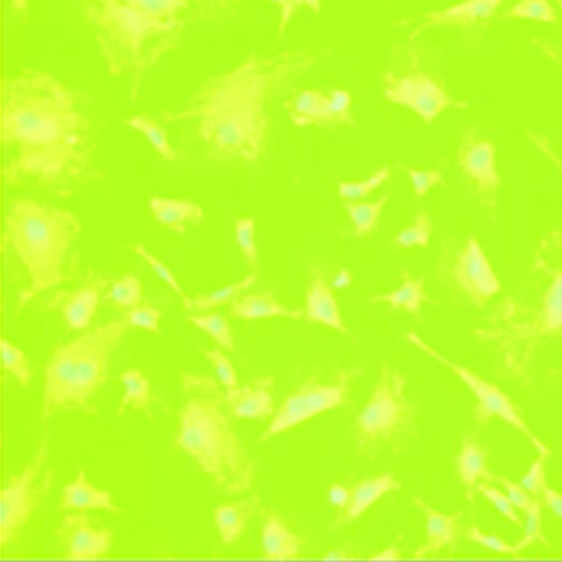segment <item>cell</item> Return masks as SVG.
Segmentation results:
<instances>
[{
	"label": "cell",
	"instance_id": "obj_61",
	"mask_svg": "<svg viewBox=\"0 0 562 562\" xmlns=\"http://www.w3.org/2000/svg\"><path fill=\"white\" fill-rule=\"evenodd\" d=\"M555 2H558L559 8H561V11H562V0H555Z\"/></svg>",
	"mask_w": 562,
	"mask_h": 562
},
{
	"label": "cell",
	"instance_id": "obj_54",
	"mask_svg": "<svg viewBox=\"0 0 562 562\" xmlns=\"http://www.w3.org/2000/svg\"><path fill=\"white\" fill-rule=\"evenodd\" d=\"M529 139L532 140V143L536 144V146L539 147V150H541L544 156H548L549 159L552 160V164H554L555 167H558L559 172L562 173V162L558 159V156H555L554 153H552L551 146H549L548 139H542V136H539V134L535 133H528Z\"/></svg>",
	"mask_w": 562,
	"mask_h": 562
},
{
	"label": "cell",
	"instance_id": "obj_43",
	"mask_svg": "<svg viewBox=\"0 0 562 562\" xmlns=\"http://www.w3.org/2000/svg\"><path fill=\"white\" fill-rule=\"evenodd\" d=\"M351 97L348 91L334 90L328 93V124L357 126L350 113Z\"/></svg>",
	"mask_w": 562,
	"mask_h": 562
},
{
	"label": "cell",
	"instance_id": "obj_55",
	"mask_svg": "<svg viewBox=\"0 0 562 562\" xmlns=\"http://www.w3.org/2000/svg\"><path fill=\"white\" fill-rule=\"evenodd\" d=\"M536 44H538V47H541V50L544 52L551 60L558 64L559 68H562V45L559 48H554L551 44H546V42L538 41Z\"/></svg>",
	"mask_w": 562,
	"mask_h": 562
},
{
	"label": "cell",
	"instance_id": "obj_13",
	"mask_svg": "<svg viewBox=\"0 0 562 562\" xmlns=\"http://www.w3.org/2000/svg\"><path fill=\"white\" fill-rule=\"evenodd\" d=\"M47 459V440L42 443L35 459L25 467L24 472L12 480L2 490L0 499V516H2V546H8L19 529L24 528L31 521L32 513L37 506V498L41 495L35 490V482L41 476Z\"/></svg>",
	"mask_w": 562,
	"mask_h": 562
},
{
	"label": "cell",
	"instance_id": "obj_60",
	"mask_svg": "<svg viewBox=\"0 0 562 562\" xmlns=\"http://www.w3.org/2000/svg\"><path fill=\"white\" fill-rule=\"evenodd\" d=\"M327 559H344L345 555L341 554V552H328L327 555H325Z\"/></svg>",
	"mask_w": 562,
	"mask_h": 562
},
{
	"label": "cell",
	"instance_id": "obj_42",
	"mask_svg": "<svg viewBox=\"0 0 562 562\" xmlns=\"http://www.w3.org/2000/svg\"><path fill=\"white\" fill-rule=\"evenodd\" d=\"M525 516V536H522L521 541L515 546L516 552L529 548V546L535 544V542H541L544 548H549V542L546 541L544 535H542L541 503L536 499L535 505L529 508V512L526 513Z\"/></svg>",
	"mask_w": 562,
	"mask_h": 562
},
{
	"label": "cell",
	"instance_id": "obj_49",
	"mask_svg": "<svg viewBox=\"0 0 562 562\" xmlns=\"http://www.w3.org/2000/svg\"><path fill=\"white\" fill-rule=\"evenodd\" d=\"M407 173H409V179L411 182H413L414 193H416L417 199H424L430 189L443 183L442 173L437 169L427 170V172L411 169Z\"/></svg>",
	"mask_w": 562,
	"mask_h": 562
},
{
	"label": "cell",
	"instance_id": "obj_38",
	"mask_svg": "<svg viewBox=\"0 0 562 562\" xmlns=\"http://www.w3.org/2000/svg\"><path fill=\"white\" fill-rule=\"evenodd\" d=\"M432 236V220L424 210L416 213V220L409 228L396 236L394 243L403 248H427L429 239Z\"/></svg>",
	"mask_w": 562,
	"mask_h": 562
},
{
	"label": "cell",
	"instance_id": "obj_36",
	"mask_svg": "<svg viewBox=\"0 0 562 562\" xmlns=\"http://www.w3.org/2000/svg\"><path fill=\"white\" fill-rule=\"evenodd\" d=\"M187 318H189V322H192L193 325H196V327L202 328L206 335H210L216 344L222 345L226 350H236L228 321H226L223 315L210 312V314L205 315H189Z\"/></svg>",
	"mask_w": 562,
	"mask_h": 562
},
{
	"label": "cell",
	"instance_id": "obj_57",
	"mask_svg": "<svg viewBox=\"0 0 562 562\" xmlns=\"http://www.w3.org/2000/svg\"><path fill=\"white\" fill-rule=\"evenodd\" d=\"M299 8L308 9L312 14H321L322 0H297Z\"/></svg>",
	"mask_w": 562,
	"mask_h": 562
},
{
	"label": "cell",
	"instance_id": "obj_53",
	"mask_svg": "<svg viewBox=\"0 0 562 562\" xmlns=\"http://www.w3.org/2000/svg\"><path fill=\"white\" fill-rule=\"evenodd\" d=\"M351 490L345 485H334L328 492V502L337 508H347L348 502H350Z\"/></svg>",
	"mask_w": 562,
	"mask_h": 562
},
{
	"label": "cell",
	"instance_id": "obj_39",
	"mask_svg": "<svg viewBox=\"0 0 562 562\" xmlns=\"http://www.w3.org/2000/svg\"><path fill=\"white\" fill-rule=\"evenodd\" d=\"M2 363H4L5 373H12L18 376L22 387L31 386L32 371L29 367L27 357L21 348L2 340Z\"/></svg>",
	"mask_w": 562,
	"mask_h": 562
},
{
	"label": "cell",
	"instance_id": "obj_22",
	"mask_svg": "<svg viewBox=\"0 0 562 562\" xmlns=\"http://www.w3.org/2000/svg\"><path fill=\"white\" fill-rule=\"evenodd\" d=\"M149 210L153 218L162 228L176 235H186L189 225H199L203 220L202 206L190 200L153 196L149 200Z\"/></svg>",
	"mask_w": 562,
	"mask_h": 562
},
{
	"label": "cell",
	"instance_id": "obj_20",
	"mask_svg": "<svg viewBox=\"0 0 562 562\" xmlns=\"http://www.w3.org/2000/svg\"><path fill=\"white\" fill-rule=\"evenodd\" d=\"M414 505L419 506L426 515L427 521V539L413 558L423 559L432 552L442 551L446 548H452L456 544L457 535H459L460 522L459 515H446V513L437 512L432 506L427 505L423 498L413 496Z\"/></svg>",
	"mask_w": 562,
	"mask_h": 562
},
{
	"label": "cell",
	"instance_id": "obj_40",
	"mask_svg": "<svg viewBox=\"0 0 562 562\" xmlns=\"http://www.w3.org/2000/svg\"><path fill=\"white\" fill-rule=\"evenodd\" d=\"M123 317H126V321L130 322V327L144 328V330L154 335L160 334L162 312L147 304V302H140V304L127 308V311H124Z\"/></svg>",
	"mask_w": 562,
	"mask_h": 562
},
{
	"label": "cell",
	"instance_id": "obj_33",
	"mask_svg": "<svg viewBox=\"0 0 562 562\" xmlns=\"http://www.w3.org/2000/svg\"><path fill=\"white\" fill-rule=\"evenodd\" d=\"M126 124L133 127V130L143 133L144 136L153 143L154 149H156V153L159 154L164 160L172 162V160L177 159V153L173 150V147L170 146L166 130L160 126L159 121L153 120V117L137 116L126 120Z\"/></svg>",
	"mask_w": 562,
	"mask_h": 562
},
{
	"label": "cell",
	"instance_id": "obj_21",
	"mask_svg": "<svg viewBox=\"0 0 562 562\" xmlns=\"http://www.w3.org/2000/svg\"><path fill=\"white\" fill-rule=\"evenodd\" d=\"M67 509H78V512H90V509H106L113 515H123V509L117 508L113 502V495L108 490H100L90 483L87 472L81 470L77 480L70 485L65 486L64 495L58 503V512Z\"/></svg>",
	"mask_w": 562,
	"mask_h": 562
},
{
	"label": "cell",
	"instance_id": "obj_32",
	"mask_svg": "<svg viewBox=\"0 0 562 562\" xmlns=\"http://www.w3.org/2000/svg\"><path fill=\"white\" fill-rule=\"evenodd\" d=\"M104 301L121 311H127V308L140 304L143 285H140L139 279L136 276H124V278L111 282L104 292Z\"/></svg>",
	"mask_w": 562,
	"mask_h": 562
},
{
	"label": "cell",
	"instance_id": "obj_18",
	"mask_svg": "<svg viewBox=\"0 0 562 562\" xmlns=\"http://www.w3.org/2000/svg\"><path fill=\"white\" fill-rule=\"evenodd\" d=\"M305 318L312 324L327 325L341 334H348L347 325L338 308L337 299L330 285L325 282L318 268L312 266L307 274V289H305Z\"/></svg>",
	"mask_w": 562,
	"mask_h": 562
},
{
	"label": "cell",
	"instance_id": "obj_29",
	"mask_svg": "<svg viewBox=\"0 0 562 562\" xmlns=\"http://www.w3.org/2000/svg\"><path fill=\"white\" fill-rule=\"evenodd\" d=\"M427 301H429V295L426 292V278L424 276L414 278L409 271L403 272L401 289L371 299L374 304H387L396 311H404L413 315H419L420 308Z\"/></svg>",
	"mask_w": 562,
	"mask_h": 562
},
{
	"label": "cell",
	"instance_id": "obj_41",
	"mask_svg": "<svg viewBox=\"0 0 562 562\" xmlns=\"http://www.w3.org/2000/svg\"><path fill=\"white\" fill-rule=\"evenodd\" d=\"M235 239L239 251L245 256L248 266L256 268V239H255V218L235 220Z\"/></svg>",
	"mask_w": 562,
	"mask_h": 562
},
{
	"label": "cell",
	"instance_id": "obj_8",
	"mask_svg": "<svg viewBox=\"0 0 562 562\" xmlns=\"http://www.w3.org/2000/svg\"><path fill=\"white\" fill-rule=\"evenodd\" d=\"M411 417L413 406L406 397V376L383 364L373 393L357 419L355 437L358 452L368 453L374 447L401 436L409 426Z\"/></svg>",
	"mask_w": 562,
	"mask_h": 562
},
{
	"label": "cell",
	"instance_id": "obj_31",
	"mask_svg": "<svg viewBox=\"0 0 562 562\" xmlns=\"http://www.w3.org/2000/svg\"><path fill=\"white\" fill-rule=\"evenodd\" d=\"M390 199V195H383L373 203H345V210H347L348 218L353 225L357 238H364V236H370L371 233L376 232L381 213H383L384 205Z\"/></svg>",
	"mask_w": 562,
	"mask_h": 562
},
{
	"label": "cell",
	"instance_id": "obj_34",
	"mask_svg": "<svg viewBox=\"0 0 562 562\" xmlns=\"http://www.w3.org/2000/svg\"><path fill=\"white\" fill-rule=\"evenodd\" d=\"M502 21L506 19H526V21L541 22V24H554V8L548 0H519L518 4L513 5L509 11L503 12Z\"/></svg>",
	"mask_w": 562,
	"mask_h": 562
},
{
	"label": "cell",
	"instance_id": "obj_7",
	"mask_svg": "<svg viewBox=\"0 0 562 562\" xmlns=\"http://www.w3.org/2000/svg\"><path fill=\"white\" fill-rule=\"evenodd\" d=\"M548 256V265L551 266V282L542 294L541 301L535 311L518 308L515 305H506V322L502 328H483L475 330L479 340L495 341L499 347L508 350L509 360H516L522 347L531 350L532 345L542 338L562 337V235L552 233L542 243Z\"/></svg>",
	"mask_w": 562,
	"mask_h": 562
},
{
	"label": "cell",
	"instance_id": "obj_15",
	"mask_svg": "<svg viewBox=\"0 0 562 562\" xmlns=\"http://www.w3.org/2000/svg\"><path fill=\"white\" fill-rule=\"evenodd\" d=\"M55 538L64 549L65 558L80 561L106 558L113 542V535L94 525L85 513L65 515L60 526L55 529Z\"/></svg>",
	"mask_w": 562,
	"mask_h": 562
},
{
	"label": "cell",
	"instance_id": "obj_58",
	"mask_svg": "<svg viewBox=\"0 0 562 562\" xmlns=\"http://www.w3.org/2000/svg\"><path fill=\"white\" fill-rule=\"evenodd\" d=\"M12 5L22 18H27L29 0H12Z\"/></svg>",
	"mask_w": 562,
	"mask_h": 562
},
{
	"label": "cell",
	"instance_id": "obj_10",
	"mask_svg": "<svg viewBox=\"0 0 562 562\" xmlns=\"http://www.w3.org/2000/svg\"><path fill=\"white\" fill-rule=\"evenodd\" d=\"M384 98L391 103L406 106L426 124H432L440 113L449 108L465 110V101H457L443 87L436 75L426 74L417 67H409L403 75L386 71L383 75Z\"/></svg>",
	"mask_w": 562,
	"mask_h": 562
},
{
	"label": "cell",
	"instance_id": "obj_45",
	"mask_svg": "<svg viewBox=\"0 0 562 562\" xmlns=\"http://www.w3.org/2000/svg\"><path fill=\"white\" fill-rule=\"evenodd\" d=\"M480 495L485 496L503 516H505L508 521H512L513 525H521V518L516 515L515 508L512 499L506 493H503L502 490L495 488V486L490 485L488 482H482L479 485Z\"/></svg>",
	"mask_w": 562,
	"mask_h": 562
},
{
	"label": "cell",
	"instance_id": "obj_14",
	"mask_svg": "<svg viewBox=\"0 0 562 562\" xmlns=\"http://www.w3.org/2000/svg\"><path fill=\"white\" fill-rule=\"evenodd\" d=\"M457 160L463 176L472 180L482 202L490 210H495L496 193L502 182L496 170V147L493 143L480 139L473 131H463L460 134Z\"/></svg>",
	"mask_w": 562,
	"mask_h": 562
},
{
	"label": "cell",
	"instance_id": "obj_12",
	"mask_svg": "<svg viewBox=\"0 0 562 562\" xmlns=\"http://www.w3.org/2000/svg\"><path fill=\"white\" fill-rule=\"evenodd\" d=\"M450 278L457 292L476 308H485L490 299L502 289L475 236L467 238L463 248L450 262Z\"/></svg>",
	"mask_w": 562,
	"mask_h": 562
},
{
	"label": "cell",
	"instance_id": "obj_46",
	"mask_svg": "<svg viewBox=\"0 0 562 562\" xmlns=\"http://www.w3.org/2000/svg\"><path fill=\"white\" fill-rule=\"evenodd\" d=\"M465 536L470 541L476 542V544L483 546V548L490 549V551L498 552V554H518L515 546H509L499 536L486 535L479 526H469Z\"/></svg>",
	"mask_w": 562,
	"mask_h": 562
},
{
	"label": "cell",
	"instance_id": "obj_35",
	"mask_svg": "<svg viewBox=\"0 0 562 562\" xmlns=\"http://www.w3.org/2000/svg\"><path fill=\"white\" fill-rule=\"evenodd\" d=\"M256 279H258V276L251 274L243 279V281L236 282V284L226 285V288L218 289V291H213L212 294L196 295V297L192 299L193 308H196L199 312H206L218 307V305L228 304V302L235 301L245 289L255 284Z\"/></svg>",
	"mask_w": 562,
	"mask_h": 562
},
{
	"label": "cell",
	"instance_id": "obj_5",
	"mask_svg": "<svg viewBox=\"0 0 562 562\" xmlns=\"http://www.w3.org/2000/svg\"><path fill=\"white\" fill-rule=\"evenodd\" d=\"M4 246L24 271L27 288L21 302L71 281L80 256L77 239L81 223L75 213L48 202L18 199L9 206L4 222Z\"/></svg>",
	"mask_w": 562,
	"mask_h": 562
},
{
	"label": "cell",
	"instance_id": "obj_59",
	"mask_svg": "<svg viewBox=\"0 0 562 562\" xmlns=\"http://www.w3.org/2000/svg\"><path fill=\"white\" fill-rule=\"evenodd\" d=\"M373 559H401V554L394 549H387V551L380 552V554L371 555Z\"/></svg>",
	"mask_w": 562,
	"mask_h": 562
},
{
	"label": "cell",
	"instance_id": "obj_26",
	"mask_svg": "<svg viewBox=\"0 0 562 562\" xmlns=\"http://www.w3.org/2000/svg\"><path fill=\"white\" fill-rule=\"evenodd\" d=\"M259 508V498L241 499V502L223 503L213 512L220 539L223 544L229 546L238 541L245 531L246 525L251 521Z\"/></svg>",
	"mask_w": 562,
	"mask_h": 562
},
{
	"label": "cell",
	"instance_id": "obj_23",
	"mask_svg": "<svg viewBox=\"0 0 562 562\" xmlns=\"http://www.w3.org/2000/svg\"><path fill=\"white\" fill-rule=\"evenodd\" d=\"M262 552L266 559H299L301 558L302 539L292 535L276 509L266 513L261 532Z\"/></svg>",
	"mask_w": 562,
	"mask_h": 562
},
{
	"label": "cell",
	"instance_id": "obj_17",
	"mask_svg": "<svg viewBox=\"0 0 562 562\" xmlns=\"http://www.w3.org/2000/svg\"><path fill=\"white\" fill-rule=\"evenodd\" d=\"M503 2L505 0H465L442 11L420 15L417 21L424 22L419 27L414 29L411 41L429 27H462L469 31L475 25L485 24L495 15Z\"/></svg>",
	"mask_w": 562,
	"mask_h": 562
},
{
	"label": "cell",
	"instance_id": "obj_9",
	"mask_svg": "<svg viewBox=\"0 0 562 562\" xmlns=\"http://www.w3.org/2000/svg\"><path fill=\"white\" fill-rule=\"evenodd\" d=\"M407 341L414 345V347L423 350L424 353L429 355L430 358H436L439 363H442L443 367L449 368L453 374L460 378L470 390L473 391L476 397V406L473 409L475 413V420L479 424H486L493 417H498V419L505 420V423L512 424L513 427L519 430L522 436L528 437L529 442L539 450V453L542 456H551V449L546 447L535 434L529 429L528 424L525 423L521 416H519L518 409H516L515 404L509 400L508 394L503 393L496 384L490 383V381L483 380L482 376L475 373V371L469 370V368L460 367V364L453 363L449 358L442 357L439 351L430 348L426 341L420 340L419 335L416 331H409L406 335Z\"/></svg>",
	"mask_w": 562,
	"mask_h": 562
},
{
	"label": "cell",
	"instance_id": "obj_44",
	"mask_svg": "<svg viewBox=\"0 0 562 562\" xmlns=\"http://www.w3.org/2000/svg\"><path fill=\"white\" fill-rule=\"evenodd\" d=\"M134 251L137 252V255L140 256V258L144 259V261H147V265L150 266V268L156 271V274L159 276L160 279H162L164 282H167V284L170 285V288L176 291V294L179 295L180 299H182L183 305H186L187 308H193L192 305V299L187 297L186 292L182 291V288H180L179 282H177L176 276L172 274V271H170L169 268H167L166 265H164L162 261H160L159 258H156V256L150 255L149 251H147L144 246H136L134 248Z\"/></svg>",
	"mask_w": 562,
	"mask_h": 562
},
{
	"label": "cell",
	"instance_id": "obj_48",
	"mask_svg": "<svg viewBox=\"0 0 562 562\" xmlns=\"http://www.w3.org/2000/svg\"><path fill=\"white\" fill-rule=\"evenodd\" d=\"M496 482L502 483L508 492L509 499L516 508L521 509L522 515L529 512L532 505H535L536 496H532L521 483H513L512 480H506L505 476L496 475Z\"/></svg>",
	"mask_w": 562,
	"mask_h": 562
},
{
	"label": "cell",
	"instance_id": "obj_37",
	"mask_svg": "<svg viewBox=\"0 0 562 562\" xmlns=\"http://www.w3.org/2000/svg\"><path fill=\"white\" fill-rule=\"evenodd\" d=\"M393 169L390 166L381 167L380 170L373 173L370 179L364 182H341L338 186V195L348 202H355V200L364 199V196L373 193L374 190L380 189L384 182L391 179Z\"/></svg>",
	"mask_w": 562,
	"mask_h": 562
},
{
	"label": "cell",
	"instance_id": "obj_25",
	"mask_svg": "<svg viewBox=\"0 0 562 562\" xmlns=\"http://www.w3.org/2000/svg\"><path fill=\"white\" fill-rule=\"evenodd\" d=\"M289 121L295 127L324 126L328 124V94L304 90L282 101Z\"/></svg>",
	"mask_w": 562,
	"mask_h": 562
},
{
	"label": "cell",
	"instance_id": "obj_4",
	"mask_svg": "<svg viewBox=\"0 0 562 562\" xmlns=\"http://www.w3.org/2000/svg\"><path fill=\"white\" fill-rule=\"evenodd\" d=\"M182 406L176 446L195 459L220 493L239 495L256 482V469L229 419L226 391L212 376L182 373Z\"/></svg>",
	"mask_w": 562,
	"mask_h": 562
},
{
	"label": "cell",
	"instance_id": "obj_11",
	"mask_svg": "<svg viewBox=\"0 0 562 562\" xmlns=\"http://www.w3.org/2000/svg\"><path fill=\"white\" fill-rule=\"evenodd\" d=\"M355 371L357 370L341 371L331 384H322L318 381H307V383L302 384L294 394H291L284 401L281 409L276 413L268 430L262 434L261 442L299 426L304 420L314 417L315 414L341 406L347 401L351 380H353L355 374H358Z\"/></svg>",
	"mask_w": 562,
	"mask_h": 562
},
{
	"label": "cell",
	"instance_id": "obj_30",
	"mask_svg": "<svg viewBox=\"0 0 562 562\" xmlns=\"http://www.w3.org/2000/svg\"><path fill=\"white\" fill-rule=\"evenodd\" d=\"M126 393L117 406V416H123L126 409L144 411L150 404V383L139 368H130L121 373Z\"/></svg>",
	"mask_w": 562,
	"mask_h": 562
},
{
	"label": "cell",
	"instance_id": "obj_50",
	"mask_svg": "<svg viewBox=\"0 0 562 562\" xmlns=\"http://www.w3.org/2000/svg\"><path fill=\"white\" fill-rule=\"evenodd\" d=\"M546 456L539 453L538 459L532 462V465L529 467L528 472L525 473V476L521 479V485L531 493L532 496L541 495L542 486L546 485L544 479V462Z\"/></svg>",
	"mask_w": 562,
	"mask_h": 562
},
{
	"label": "cell",
	"instance_id": "obj_47",
	"mask_svg": "<svg viewBox=\"0 0 562 562\" xmlns=\"http://www.w3.org/2000/svg\"><path fill=\"white\" fill-rule=\"evenodd\" d=\"M205 357L209 358L210 363L215 368L220 383L225 386V391H232L239 386L235 368H233L232 361L225 355L220 353V351H206Z\"/></svg>",
	"mask_w": 562,
	"mask_h": 562
},
{
	"label": "cell",
	"instance_id": "obj_16",
	"mask_svg": "<svg viewBox=\"0 0 562 562\" xmlns=\"http://www.w3.org/2000/svg\"><path fill=\"white\" fill-rule=\"evenodd\" d=\"M113 279H90L75 291H61L48 302L50 307L60 312L68 327L75 331L88 330L94 314H97L98 304H100L101 294L106 291L108 285Z\"/></svg>",
	"mask_w": 562,
	"mask_h": 562
},
{
	"label": "cell",
	"instance_id": "obj_28",
	"mask_svg": "<svg viewBox=\"0 0 562 562\" xmlns=\"http://www.w3.org/2000/svg\"><path fill=\"white\" fill-rule=\"evenodd\" d=\"M457 469H459L460 480L470 493L479 488L480 483H492L496 480V476L488 472L485 450L473 436H467L463 440L457 457Z\"/></svg>",
	"mask_w": 562,
	"mask_h": 562
},
{
	"label": "cell",
	"instance_id": "obj_51",
	"mask_svg": "<svg viewBox=\"0 0 562 562\" xmlns=\"http://www.w3.org/2000/svg\"><path fill=\"white\" fill-rule=\"evenodd\" d=\"M541 499L542 503H544L546 506H548L549 509H551L552 513H554L555 516H559V518L562 519V495L561 493L555 492V490H552L551 486L546 483L544 486H542L541 490Z\"/></svg>",
	"mask_w": 562,
	"mask_h": 562
},
{
	"label": "cell",
	"instance_id": "obj_56",
	"mask_svg": "<svg viewBox=\"0 0 562 562\" xmlns=\"http://www.w3.org/2000/svg\"><path fill=\"white\" fill-rule=\"evenodd\" d=\"M351 282H353V276H351V272H348L347 269H340L338 274L335 276L334 281H331V288H348V285H351Z\"/></svg>",
	"mask_w": 562,
	"mask_h": 562
},
{
	"label": "cell",
	"instance_id": "obj_1",
	"mask_svg": "<svg viewBox=\"0 0 562 562\" xmlns=\"http://www.w3.org/2000/svg\"><path fill=\"white\" fill-rule=\"evenodd\" d=\"M5 183L54 196L74 195L108 179L80 94L47 71L24 70L2 87Z\"/></svg>",
	"mask_w": 562,
	"mask_h": 562
},
{
	"label": "cell",
	"instance_id": "obj_19",
	"mask_svg": "<svg viewBox=\"0 0 562 562\" xmlns=\"http://www.w3.org/2000/svg\"><path fill=\"white\" fill-rule=\"evenodd\" d=\"M272 386H274V380L271 378H258V380L248 381L245 386L226 391V403L233 416L262 417L274 414Z\"/></svg>",
	"mask_w": 562,
	"mask_h": 562
},
{
	"label": "cell",
	"instance_id": "obj_52",
	"mask_svg": "<svg viewBox=\"0 0 562 562\" xmlns=\"http://www.w3.org/2000/svg\"><path fill=\"white\" fill-rule=\"evenodd\" d=\"M276 5H279L281 9V27H279V37L284 34L285 29H288L289 22H291L292 15L297 11V0H271Z\"/></svg>",
	"mask_w": 562,
	"mask_h": 562
},
{
	"label": "cell",
	"instance_id": "obj_3",
	"mask_svg": "<svg viewBox=\"0 0 562 562\" xmlns=\"http://www.w3.org/2000/svg\"><path fill=\"white\" fill-rule=\"evenodd\" d=\"M239 0H83L85 21L106 65L108 74L131 81L136 103L144 78L196 22L229 14Z\"/></svg>",
	"mask_w": 562,
	"mask_h": 562
},
{
	"label": "cell",
	"instance_id": "obj_6",
	"mask_svg": "<svg viewBox=\"0 0 562 562\" xmlns=\"http://www.w3.org/2000/svg\"><path fill=\"white\" fill-rule=\"evenodd\" d=\"M130 328L126 317L117 318L55 348L45 367L44 407L48 414L64 407L87 409L88 401L106 383L111 353Z\"/></svg>",
	"mask_w": 562,
	"mask_h": 562
},
{
	"label": "cell",
	"instance_id": "obj_2",
	"mask_svg": "<svg viewBox=\"0 0 562 562\" xmlns=\"http://www.w3.org/2000/svg\"><path fill=\"white\" fill-rule=\"evenodd\" d=\"M330 54L325 47L251 54L238 67L205 81L182 110L166 111L162 121L192 127L213 160L255 162L268 137L272 98Z\"/></svg>",
	"mask_w": 562,
	"mask_h": 562
},
{
	"label": "cell",
	"instance_id": "obj_27",
	"mask_svg": "<svg viewBox=\"0 0 562 562\" xmlns=\"http://www.w3.org/2000/svg\"><path fill=\"white\" fill-rule=\"evenodd\" d=\"M397 488H401V483L391 473L376 476V479H367L358 483L351 490L350 502H348L347 508L341 509L340 518L337 519L338 525L340 522L353 521L361 513L367 512L373 503H376L381 496Z\"/></svg>",
	"mask_w": 562,
	"mask_h": 562
},
{
	"label": "cell",
	"instance_id": "obj_24",
	"mask_svg": "<svg viewBox=\"0 0 562 562\" xmlns=\"http://www.w3.org/2000/svg\"><path fill=\"white\" fill-rule=\"evenodd\" d=\"M229 314L243 321H256V318L284 317L299 318L304 317V311H289L271 291L255 292V294H243L232 302Z\"/></svg>",
	"mask_w": 562,
	"mask_h": 562
}]
</instances>
